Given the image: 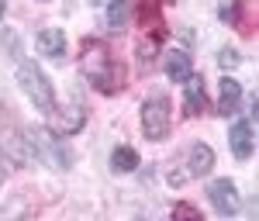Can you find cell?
Segmentation results:
<instances>
[{
    "mask_svg": "<svg viewBox=\"0 0 259 221\" xmlns=\"http://www.w3.org/2000/svg\"><path fill=\"white\" fill-rule=\"evenodd\" d=\"M18 86L28 94V101L35 104L45 114H56V90H52V80L41 73V66L35 62H18Z\"/></svg>",
    "mask_w": 259,
    "mask_h": 221,
    "instance_id": "obj_1",
    "label": "cell"
},
{
    "mask_svg": "<svg viewBox=\"0 0 259 221\" xmlns=\"http://www.w3.org/2000/svg\"><path fill=\"white\" fill-rule=\"evenodd\" d=\"M83 73L97 83V86H104V90H114L118 86V76H121L118 66L111 62V52L104 45H97V41H87L83 45Z\"/></svg>",
    "mask_w": 259,
    "mask_h": 221,
    "instance_id": "obj_2",
    "label": "cell"
},
{
    "mask_svg": "<svg viewBox=\"0 0 259 221\" xmlns=\"http://www.w3.org/2000/svg\"><path fill=\"white\" fill-rule=\"evenodd\" d=\"M24 139H28V145H31V152H35V162L38 159H49V162H56L59 169H66L69 166V152L59 145V139L52 135V131H45V128H28L24 131Z\"/></svg>",
    "mask_w": 259,
    "mask_h": 221,
    "instance_id": "obj_3",
    "label": "cell"
},
{
    "mask_svg": "<svg viewBox=\"0 0 259 221\" xmlns=\"http://www.w3.org/2000/svg\"><path fill=\"white\" fill-rule=\"evenodd\" d=\"M142 131L152 142H162L169 135V101L166 97H149L142 104Z\"/></svg>",
    "mask_w": 259,
    "mask_h": 221,
    "instance_id": "obj_4",
    "label": "cell"
},
{
    "mask_svg": "<svg viewBox=\"0 0 259 221\" xmlns=\"http://www.w3.org/2000/svg\"><path fill=\"white\" fill-rule=\"evenodd\" d=\"M207 197H211V207L218 211L221 218H232V214H239L242 211V194L235 190V183L232 180H211V187H207Z\"/></svg>",
    "mask_w": 259,
    "mask_h": 221,
    "instance_id": "obj_5",
    "label": "cell"
},
{
    "mask_svg": "<svg viewBox=\"0 0 259 221\" xmlns=\"http://www.w3.org/2000/svg\"><path fill=\"white\" fill-rule=\"evenodd\" d=\"M228 145H232V156L235 159H249L252 149H256V135H252V121L239 118L228 128Z\"/></svg>",
    "mask_w": 259,
    "mask_h": 221,
    "instance_id": "obj_6",
    "label": "cell"
},
{
    "mask_svg": "<svg viewBox=\"0 0 259 221\" xmlns=\"http://www.w3.org/2000/svg\"><path fill=\"white\" fill-rule=\"evenodd\" d=\"M35 45H38L41 56L62 59V52H66V35H62V28H41L38 35H35Z\"/></svg>",
    "mask_w": 259,
    "mask_h": 221,
    "instance_id": "obj_7",
    "label": "cell"
},
{
    "mask_svg": "<svg viewBox=\"0 0 259 221\" xmlns=\"http://www.w3.org/2000/svg\"><path fill=\"white\" fill-rule=\"evenodd\" d=\"M187 176H207L211 173V166H214V149L211 145H204V142H197V145H190V156H187Z\"/></svg>",
    "mask_w": 259,
    "mask_h": 221,
    "instance_id": "obj_8",
    "label": "cell"
},
{
    "mask_svg": "<svg viewBox=\"0 0 259 221\" xmlns=\"http://www.w3.org/2000/svg\"><path fill=\"white\" fill-rule=\"evenodd\" d=\"M239 101H242V83L232 80V76H225L218 83V114H235L239 111Z\"/></svg>",
    "mask_w": 259,
    "mask_h": 221,
    "instance_id": "obj_9",
    "label": "cell"
},
{
    "mask_svg": "<svg viewBox=\"0 0 259 221\" xmlns=\"http://www.w3.org/2000/svg\"><path fill=\"white\" fill-rule=\"evenodd\" d=\"M190 73H194V66H190V56H187L183 49L166 52V76H169L173 83H183Z\"/></svg>",
    "mask_w": 259,
    "mask_h": 221,
    "instance_id": "obj_10",
    "label": "cell"
},
{
    "mask_svg": "<svg viewBox=\"0 0 259 221\" xmlns=\"http://www.w3.org/2000/svg\"><path fill=\"white\" fill-rule=\"evenodd\" d=\"M183 104H187L190 114H200L204 111V80L194 76V73L183 80Z\"/></svg>",
    "mask_w": 259,
    "mask_h": 221,
    "instance_id": "obj_11",
    "label": "cell"
},
{
    "mask_svg": "<svg viewBox=\"0 0 259 221\" xmlns=\"http://www.w3.org/2000/svg\"><path fill=\"white\" fill-rule=\"evenodd\" d=\"M111 169H114V173H135V169H139V152H135L132 145H118V149L111 152Z\"/></svg>",
    "mask_w": 259,
    "mask_h": 221,
    "instance_id": "obj_12",
    "label": "cell"
},
{
    "mask_svg": "<svg viewBox=\"0 0 259 221\" xmlns=\"http://www.w3.org/2000/svg\"><path fill=\"white\" fill-rule=\"evenodd\" d=\"M128 14H132V0H107V28L111 31H121L128 24Z\"/></svg>",
    "mask_w": 259,
    "mask_h": 221,
    "instance_id": "obj_13",
    "label": "cell"
},
{
    "mask_svg": "<svg viewBox=\"0 0 259 221\" xmlns=\"http://www.w3.org/2000/svg\"><path fill=\"white\" fill-rule=\"evenodd\" d=\"M83 111L80 107H66V111H62L59 114V121H56V135H76V131H80L83 128Z\"/></svg>",
    "mask_w": 259,
    "mask_h": 221,
    "instance_id": "obj_14",
    "label": "cell"
},
{
    "mask_svg": "<svg viewBox=\"0 0 259 221\" xmlns=\"http://www.w3.org/2000/svg\"><path fill=\"white\" fill-rule=\"evenodd\" d=\"M218 62H221V66H225V69H235V66H239V62H242V56H239V52H235V49H221Z\"/></svg>",
    "mask_w": 259,
    "mask_h": 221,
    "instance_id": "obj_15",
    "label": "cell"
},
{
    "mask_svg": "<svg viewBox=\"0 0 259 221\" xmlns=\"http://www.w3.org/2000/svg\"><path fill=\"white\" fill-rule=\"evenodd\" d=\"M4 11H7V0H0V18H4Z\"/></svg>",
    "mask_w": 259,
    "mask_h": 221,
    "instance_id": "obj_16",
    "label": "cell"
},
{
    "mask_svg": "<svg viewBox=\"0 0 259 221\" xmlns=\"http://www.w3.org/2000/svg\"><path fill=\"white\" fill-rule=\"evenodd\" d=\"M0 180H4V166H0Z\"/></svg>",
    "mask_w": 259,
    "mask_h": 221,
    "instance_id": "obj_17",
    "label": "cell"
}]
</instances>
